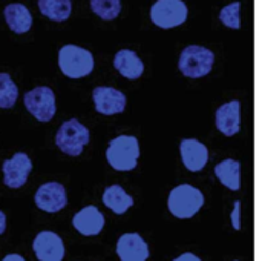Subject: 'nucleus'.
Returning a JSON list of instances; mask_svg holds the SVG:
<instances>
[{"label": "nucleus", "mask_w": 262, "mask_h": 261, "mask_svg": "<svg viewBox=\"0 0 262 261\" xmlns=\"http://www.w3.org/2000/svg\"><path fill=\"white\" fill-rule=\"evenodd\" d=\"M140 157L138 140L132 135H120L109 142L106 158L115 171L127 172L137 168Z\"/></svg>", "instance_id": "1"}, {"label": "nucleus", "mask_w": 262, "mask_h": 261, "mask_svg": "<svg viewBox=\"0 0 262 261\" xmlns=\"http://www.w3.org/2000/svg\"><path fill=\"white\" fill-rule=\"evenodd\" d=\"M203 205H204L203 192L187 183L172 189L167 200V206L172 215L181 220L195 217L198 211L203 208Z\"/></svg>", "instance_id": "2"}, {"label": "nucleus", "mask_w": 262, "mask_h": 261, "mask_svg": "<svg viewBox=\"0 0 262 261\" xmlns=\"http://www.w3.org/2000/svg\"><path fill=\"white\" fill-rule=\"evenodd\" d=\"M58 65L61 72L69 78H81L92 72L94 57L91 51L77 46L64 45L58 52Z\"/></svg>", "instance_id": "3"}, {"label": "nucleus", "mask_w": 262, "mask_h": 261, "mask_svg": "<svg viewBox=\"0 0 262 261\" xmlns=\"http://www.w3.org/2000/svg\"><path fill=\"white\" fill-rule=\"evenodd\" d=\"M213 63H215L213 51L200 45H190L183 49L178 60V68L186 77L200 78L212 71Z\"/></svg>", "instance_id": "4"}, {"label": "nucleus", "mask_w": 262, "mask_h": 261, "mask_svg": "<svg viewBox=\"0 0 262 261\" xmlns=\"http://www.w3.org/2000/svg\"><path fill=\"white\" fill-rule=\"evenodd\" d=\"M88 143L89 129L75 118L64 122L55 135V145L58 146V149L71 157H78Z\"/></svg>", "instance_id": "5"}, {"label": "nucleus", "mask_w": 262, "mask_h": 261, "mask_svg": "<svg viewBox=\"0 0 262 261\" xmlns=\"http://www.w3.org/2000/svg\"><path fill=\"white\" fill-rule=\"evenodd\" d=\"M25 108L38 122H49L55 115V95L48 86H37L28 91L23 97Z\"/></svg>", "instance_id": "6"}, {"label": "nucleus", "mask_w": 262, "mask_h": 261, "mask_svg": "<svg viewBox=\"0 0 262 261\" xmlns=\"http://www.w3.org/2000/svg\"><path fill=\"white\" fill-rule=\"evenodd\" d=\"M152 22L160 28H173L187 18V6L183 0H157L150 9Z\"/></svg>", "instance_id": "7"}, {"label": "nucleus", "mask_w": 262, "mask_h": 261, "mask_svg": "<svg viewBox=\"0 0 262 261\" xmlns=\"http://www.w3.org/2000/svg\"><path fill=\"white\" fill-rule=\"evenodd\" d=\"M32 171V162L25 152H17L12 158L5 160L2 165L3 183L11 189L21 188Z\"/></svg>", "instance_id": "8"}, {"label": "nucleus", "mask_w": 262, "mask_h": 261, "mask_svg": "<svg viewBox=\"0 0 262 261\" xmlns=\"http://www.w3.org/2000/svg\"><path fill=\"white\" fill-rule=\"evenodd\" d=\"M34 200L37 208L48 214H57L68 205L66 189L58 182H48L41 185L37 189Z\"/></svg>", "instance_id": "9"}, {"label": "nucleus", "mask_w": 262, "mask_h": 261, "mask_svg": "<svg viewBox=\"0 0 262 261\" xmlns=\"http://www.w3.org/2000/svg\"><path fill=\"white\" fill-rule=\"evenodd\" d=\"M92 100L97 112L103 115L121 114L126 108V95L111 86H97L92 91Z\"/></svg>", "instance_id": "10"}, {"label": "nucleus", "mask_w": 262, "mask_h": 261, "mask_svg": "<svg viewBox=\"0 0 262 261\" xmlns=\"http://www.w3.org/2000/svg\"><path fill=\"white\" fill-rule=\"evenodd\" d=\"M32 249L38 261H63L64 258L63 240L51 231L37 234L32 242Z\"/></svg>", "instance_id": "11"}, {"label": "nucleus", "mask_w": 262, "mask_h": 261, "mask_svg": "<svg viewBox=\"0 0 262 261\" xmlns=\"http://www.w3.org/2000/svg\"><path fill=\"white\" fill-rule=\"evenodd\" d=\"M117 255L121 261H146L149 246L140 234H124L117 242Z\"/></svg>", "instance_id": "12"}, {"label": "nucleus", "mask_w": 262, "mask_h": 261, "mask_svg": "<svg viewBox=\"0 0 262 261\" xmlns=\"http://www.w3.org/2000/svg\"><path fill=\"white\" fill-rule=\"evenodd\" d=\"M216 128L226 137H233L241 131V103L232 100L216 111Z\"/></svg>", "instance_id": "13"}, {"label": "nucleus", "mask_w": 262, "mask_h": 261, "mask_svg": "<svg viewBox=\"0 0 262 261\" xmlns=\"http://www.w3.org/2000/svg\"><path fill=\"white\" fill-rule=\"evenodd\" d=\"M180 152L184 166L192 172H200L204 169L209 160V151L204 143L196 138H186L180 145Z\"/></svg>", "instance_id": "14"}, {"label": "nucleus", "mask_w": 262, "mask_h": 261, "mask_svg": "<svg viewBox=\"0 0 262 261\" xmlns=\"http://www.w3.org/2000/svg\"><path fill=\"white\" fill-rule=\"evenodd\" d=\"M74 228L84 237H95L104 228V217L95 206H86L72 218Z\"/></svg>", "instance_id": "15"}, {"label": "nucleus", "mask_w": 262, "mask_h": 261, "mask_svg": "<svg viewBox=\"0 0 262 261\" xmlns=\"http://www.w3.org/2000/svg\"><path fill=\"white\" fill-rule=\"evenodd\" d=\"M114 66L123 77L129 80L140 78L144 72V63L132 49H120L114 57Z\"/></svg>", "instance_id": "16"}, {"label": "nucleus", "mask_w": 262, "mask_h": 261, "mask_svg": "<svg viewBox=\"0 0 262 261\" xmlns=\"http://www.w3.org/2000/svg\"><path fill=\"white\" fill-rule=\"evenodd\" d=\"M3 15H5L8 26L17 34L28 32L32 25V15L29 9L21 3H9L5 8Z\"/></svg>", "instance_id": "17"}, {"label": "nucleus", "mask_w": 262, "mask_h": 261, "mask_svg": "<svg viewBox=\"0 0 262 261\" xmlns=\"http://www.w3.org/2000/svg\"><path fill=\"white\" fill-rule=\"evenodd\" d=\"M103 203L106 205V208H109L117 215L126 214L134 206L132 197L118 185H112V186H107L104 189V192H103Z\"/></svg>", "instance_id": "18"}, {"label": "nucleus", "mask_w": 262, "mask_h": 261, "mask_svg": "<svg viewBox=\"0 0 262 261\" xmlns=\"http://www.w3.org/2000/svg\"><path fill=\"white\" fill-rule=\"evenodd\" d=\"M215 175L230 191L241 189V163L233 158H226L215 166Z\"/></svg>", "instance_id": "19"}, {"label": "nucleus", "mask_w": 262, "mask_h": 261, "mask_svg": "<svg viewBox=\"0 0 262 261\" xmlns=\"http://www.w3.org/2000/svg\"><path fill=\"white\" fill-rule=\"evenodd\" d=\"M38 9L54 22H63L71 15V0H38Z\"/></svg>", "instance_id": "20"}, {"label": "nucleus", "mask_w": 262, "mask_h": 261, "mask_svg": "<svg viewBox=\"0 0 262 261\" xmlns=\"http://www.w3.org/2000/svg\"><path fill=\"white\" fill-rule=\"evenodd\" d=\"M18 97V88L12 82L11 75L0 72V108L9 109L15 105Z\"/></svg>", "instance_id": "21"}, {"label": "nucleus", "mask_w": 262, "mask_h": 261, "mask_svg": "<svg viewBox=\"0 0 262 261\" xmlns=\"http://www.w3.org/2000/svg\"><path fill=\"white\" fill-rule=\"evenodd\" d=\"M92 11L103 20L115 18L121 11V0H89Z\"/></svg>", "instance_id": "22"}, {"label": "nucleus", "mask_w": 262, "mask_h": 261, "mask_svg": "<svg viewBox=\"0 0 262 261\" xmlns=\"http://www.w3.org/2000/svg\"><path fill=\"white\" fill-rule=\"evenodd\" d=\"M239 11H241V3L239 2H233L227 6H224L220 12V20L233 29H239L241 28V17H239Z\"/></svg>", "instance_id": "23"}, {"label": "nucleus", "mask_w": 262, "mask_h": 261, "mask_svg": "<svg viewBox=\"0 0 262 261\" xmlns=\"http://www.w3.org/2000/svg\"><path fill=\"white\" fill-rule=\"evenodd\" d=\"M233 206L235 208H233V212H232V225H233V229L239 231L241 229V218H239V215H241V202H235Z\"/></svg>", "instance_id": "24"}, {"label": "nucleus", "mask_w": 262, "mask_h": 261, "mask_svg": "<svg viewBox=\"0 0 262 261\" xmlns=\"http://www.w3.org/2000/svg\"><path fill=\"white\" fill-rule=\"evenodd\" d=\"M173 261H201L195 254H190V252H187V254H183V255H180L178 258H175Z\"/></svg>", "instance_id": "25"}, {"label": "nucleus", "mask_w": 262, "mask_h": 261, "mask_svg": "<svg viewBox=\"0 0 262 261\" xmlns=\"http://www.w3.org/2000/svg\"><path fill=\"white\" fill-rule=\"evenodd\" d=\"M2 261H25V258L21 255H18V254H9Z\"/></svg>", "instance_id": "26"}, {"label": "nucleus", "mask_w": 262, "mask_h": 261, "mask_svg": "<svg viewBox=\"0 0 262 261\" xmlns=\"http://www.w3.org/2000/svg\"><path fill=\"white\" fill-rule=\"evenodd\" d=\"M5 229H6V217H5V214L0 211V235L5 232Z\"/></svg>", "instance_id": "27"}, {"label": "nucleus", "mask_w": 262, "mask_h": 261, "mask_svg": "<svg viewBox=\"0 0 262 261\" xmlns=\"http://www.w3.org/2000/svg\"><path fill=\"white\" fill-rule=\"evenodd\" d=\"M236 261H238V260H236Z\"/></svg>", "instance_id": "28"}]
</instances>
